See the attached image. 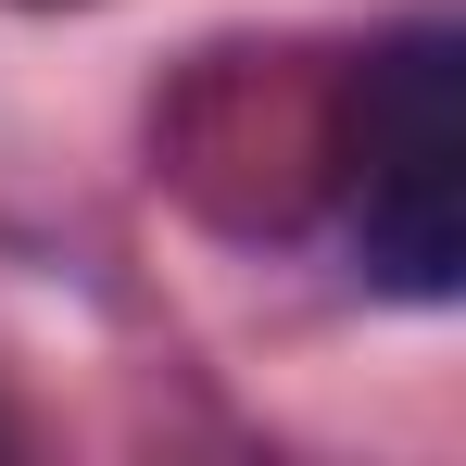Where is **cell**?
<instances>
[{
  "label": "cell",
  "instance_id": "obj_1",
  "mask_svg": "<svg viewBox=\"0 0 466 466\" xmlns=\"http://www.w3.org/2000/svg\"><path fill=\"white\" fill-rule=\"evenodd\" d=\"M353 265L390 303L466 290V51L454 25H403L353 76Z\"/></svg>",
  "mask_w": 466,
  "mask_h": 466
}]
</instances>
